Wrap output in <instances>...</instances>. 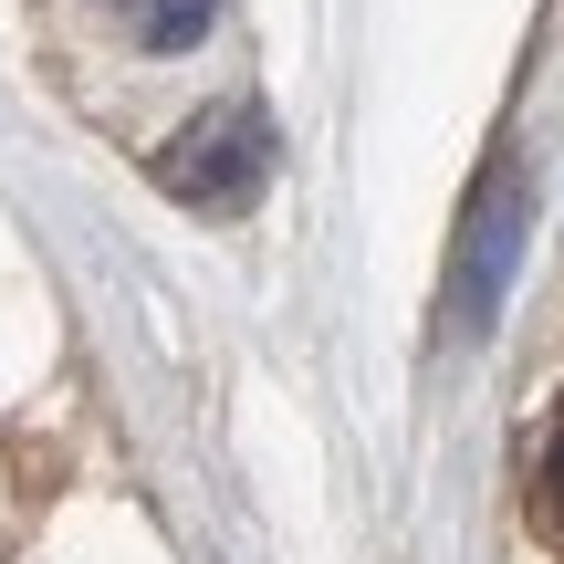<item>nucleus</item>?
<instances>
[{
	"instance_id": "nucleus-1",
	"label": "nucleus",
	"mask_w": 564,
	"mask_h": 564,
	"mask_svg": "<svg viewBox=\"0 0 564 564\" xmlns=\"http://www.w3.org/2000/svg\"><path fill=\"white\" fill-rule=\"evenodd\" d=\"M158 178L178 188L188 209H241L251 188L272 178V137H262V116H199L178 147L158 158Z\"/></svg>"
},
{
	"instance_id": "nucleus-2",
	"label": "nucleus",
	"mask_w": 564,
	"mask_h": 564,
	"mask_svg": "<svg viewBox=\"0 0 564 564\" xmlns=\"http://www.w3.org/2000/svg\"><path fill=\"white\" fill-rule=\"evenodd\" d=\"M533 491H544V523H564V408L544 429V460H533Z\"/></svg>"
}]
</instances>
